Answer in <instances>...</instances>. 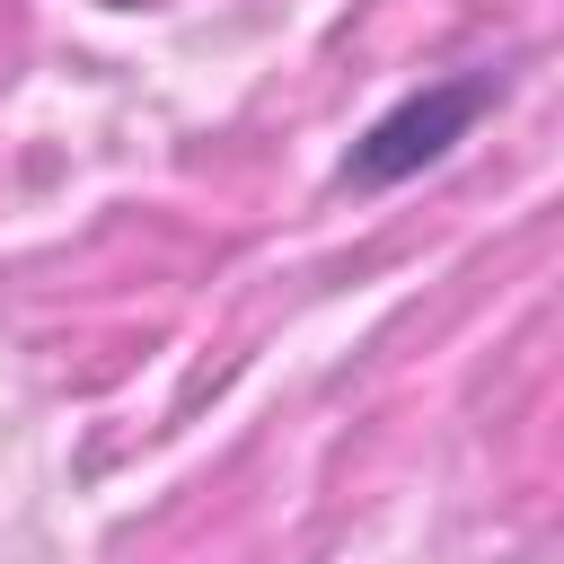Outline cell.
Instances as JSON below:
<instances>
[{"mask_svg":"<svg viewBox=\"0 0 564 564\" xmlns=\"http://www.w3.org/2000/svg\"><path fill=\"white\" fill-rule=\"evenodd\" d=\"M494 97H502V70H458V79H432V88L397 97V106L344 150L335 185H344V194H388V185H405L414 167L449 159V150L476 132V115H485Z\"/></svg>","mask_w":564,"mask_h":564,"instance_id":"6da1fadb","label":"cell"}]
</instances>
